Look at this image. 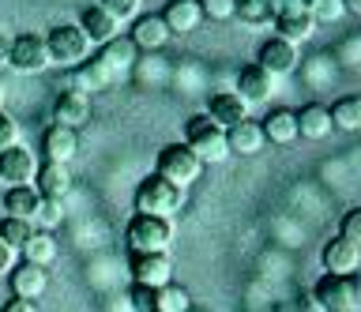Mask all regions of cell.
<instances>
[{
	"instance_id": "obj_1",
	"label": "cell",
	"mask_w": 361,
	"mask_h": 312,
	"mask_svg": "<svg viewBox=\"0 0 361 312\" xmlns=\"http://www.w3.org/2000/svg\"><path fill=\"white\" fill-rule=\"evenodd\" d=\"M185 147L196 154L200 162H222L230 158V147H226V128H219L207 113H196L185 120Z\"/></svg>"
},
{
	"instance_id": "obj_2",
	"label": "cell",
	"mask_w": 361,
	"mask_h": 312,
	"mask_svg": "<svg viewBox=\"0 0 361 312\" xmlns=\"http://www.w3.org/2000/svg\"><path fill=\"white\" fill-rule=\"evenodd\" d=\"M180 207V188H173L166 177H143L135 188V215H151V218H169Z\"/></svg>"
},
{
	"instance_id": "obj_3",
	"label": "cell",
	"mask_w": 361,
	"mask_h": 312,
	"mask_svg": "<svg viewBox=\"0 0 361 312\" xmlns=\"http://www.w3.org/2000/svg\"><path fill=\"white\" fill-rule=\"evenodd\" d=\"M45 49H49V61L61 64V68H79L83 61H90V42L79 30V23H61L45 35Z\"/></svg>"
},
{
	"instance_id": "obj_4",
	"label": "cell",
	"mask_w": 361,
	"mask_h": 312,
	"mask_svg": "<svg viewBox=\"0 0 361 312\" xmlns=\"http://www.w3.org/2000/svg\"><path fill=\"white\" fill-rule=\"evenodd\" d=\"M158 177H166L173 188H188L203 177V162L180 143H169V147L158 151Z\"/></svg>"
},
{
	"instance_id": "obj_5",
	"label": "cell",
	"mask_w": 361,
	"mask_h": 312,
	"mask_svg": "<svg viewBox=\"0 0 361 312\" xmlns=\"http://www.w3.org/2000/svg\"><path fill=\"white\" fill-rule=\"evenodd\" d=\"M169 244H173V226H169V218L135 215V218L128 222V249H132V256L166 252Z\"/></svg>"
},
{
	"instance_id": "obj_6",
	"label": "cell",
	"mask_w": 361,
	"mask_h": 312,
	"mask_svg": "<svg viewBox=\"0 0 361 312\" xmlns=\"http://www.w3.org/2000/svg\"><path fill=\"white\" fill-rule=\"evenodd\" d=\"M8 64L16 72H42L49 68V49H45V35H19L8 42Z\"/></svg>"
},
{
	"instance_id": "obj_7",
	"label": "cell",
	"mask_w": 361,
	"mask_h": 312,
	"mask_svg": "<svg viewBox=\"0 0 361 312\" xmlns=\"http://www.w3.org/2000/svg\"><path fill=\"white\" fill-rule=\"evenodd\" d=\"M132 278L135 286H147V289H162L173 282V260L166 252H143V256H132Z\"/></svg>"
},
{
	"instance_id": "obj_8",
	"label": "cell",
	"mask_w": 361,
	"mask_h": 312,
	"mask_svg": "<svg viewBox=\"0 0 361 312\" xmlns=\"http://www.w3.org/2000/svg\"><path fill=\"white\" fill-rule=\"evenodd\" d=\"M38 166H42V162L34 158V151H27V147H8V151H0V181H8V188L34 185Z\"/></svg>"
},
{
	"instance_id": "obj_9",
	"label": "cell",
	"mask_w": 361,
	"mask_h": 312,
	"mask_svg": "<svg viewBox=\"0 0 361 312\" xmlns=\"http://www.w3.org/2000/svg\"><path fill=\"white\" fill-rule=\"evenodd\" d=\"M320 260H324V275H335V278H350L354 271H361V249H354V244L343 241V237L327 241Z\"/></svg>"
},
{
	"instance_id": "obj_10",
	"label": "cell",
	"mask_w": 361,
	"mask_h": 312,
	"mask_svg": "<svg viewBox=\"0 0 361 312\" xmlns=\"http://www.w3.org/2000/svg\"><path fill=\"white\" fill-rule=\"evenodd\" d=\"M34 192H38L45 204H61V199L72 192V173H68V166L42 162L38 177H34Z\"/></svg>"
},
{
	"instance_id": "obj_11",
	"label": "cell",
	"mask_w": 361,
	"mask_h": 312,
	"mask_svg": "<svg viewBox=\"0 0 361 312\" xmlns=\"http://www.w3.org/2000/svg\"><path fill=\"white\" fill-rule=\"evenodd\" d=\"M298 46H290V42L282 38H267L264 46H259V68H264L267 75H290L293 68H298Z\"/></svg>"
},
{
	"instance_id": "obj_12",
	"label": "cell",
	"mask_w": 361,
	"mask_h": 312,
	"mask_svg": "<svg viewBox=\"0 0 361 312\" xmlns=\"http://www.w3.org/2000/svg\"><path fill=\"white\" fill-rule=\"evenodd\" d=\"M207 117L219 128H233V125H241V120H248V102L237 91H219V94H211V102H207Z\"/></svg>"
},
{
	"instance_id": "obj_13",
	"label": "cell",
	"mask_w": 361,
	"mask_h": 312,
	"mask_svg": "<svg viewBox=\"0 0 361 312\" xmlns=\"http://www.w3.org/2000/svg\"><path fill=\"white\" fill-rule=\"evenodd\" d=\"M135 53H140V49H135L128 38H113V42L102 46V53H98L94 61L109 72V80H121V75H128L135 68Z\"/></svg>"
},
{
	"instance_id": "obj_14",
	"label": "cell",
	"mask_w": 361,
	"mask_h": 312,
	"mask_svg": "<svg viewBox=\"0 0 361 312\" xmlns=\"http://www.w3.org/2000/svg\"><path fill=\"white\" fill-rule=\"evenodd\" d=\"M8 282H11V294L16 297L38 301L45 289H49V271H45V267H34V263H23V267H11Z\"/></svg>"
},
{
	"instance_id": "obj_15",
	"label": "cell",
	"mask_w": 361,
	"mask_h": 312,
	"mask_svg": "<svg viewBox=\"0 0 361 312\" xmlns=\"http://www.w3.org/2000/svg\"><path fill=\"white\" fill-rule=\"evenodd\" d=\"M79 30L87 35V42H98V46H106V42L121 38V23L113 19L102 4H90L83 15H79Z\"/></svg>"
},
{
	"instance_id": "obj_16",
	"label": "cell",
	"mask_w": 361,
	"mask_h": 312,
	"mask_svg": "<svg viewBox=\"0 0 361 312\" xmlns=\"http://www.w3.org/2000/svg\"><path fill=\"white\" fill-rule=\"evenodd\" d=\"M75 151H79V136H75L72 128H61V125L45 128V136H42V154H45V162L68 166V162L75 158Z\"/></svg>"
},
{
	"instance_id": "obj_17",
	"label": "cell",
	"mask_w": 361,
	"mask_h": 312,
	"mask_svg": "<svg viewBox=\"0 0 361 312\" xmlns=\"http://www.w3.org/2000/svg\"><path fill=\"white\" fill-rule=\"evenodd\" d=\"M312 297L320 301L324 312H354L350 308V282L346 278H335V275H320L312 286Z\"/></svg>"
},
{
	"instance_id": "obj_18",
	"label": "cell",
	"mask_w": 361,
	"mask_h": 312,
	"mask_svg": "<svg viewBox=\"0 0 361 312\" xmlns=\"http://www.w3.org/2000/svg\"><path fill=\"white\" fill-rule=\"evenodd\" d=\"M226 147H230V154H245V158H252V154H259L267 147L264 128H259L256 120H241V125L226 128Z\"/></svg>"
},
{
	"instance_id": "obj_19",
	"label": "cell",
	"mask_w": 361,
	"mask_h": 312,
	"mask_svg": "<svg viewBox=\"0 0 361 312\" xmlns=\"http://www.w3.org/2000/svg\"><path fill=\"white\" fill-rule=\"evenodd\" d=\"M271 91H275V75H267L259 64L241 68V75H237V94H241L248 106H252V102H267Z\"/></svg>"
},
{
	"instance_id": "obj_20",
	"label": "cell",
	"mask_w": 361,
	"mask_h": 312,
	"mask_svg": "<svg viewBox=\"0 0 361 312\" xmlns=\"http://www.w3.org/2000/svg\"><path fill=\"white\" fill-rule=\"evenodd\" d=\"M162 23H166L169 35H192V30L203 23L200 0H173V4L162 12Z\"/></svg>"
},
{
	"instance_id": "obj_21",
	"label": "cell",
	"mask_w": 361,
	"mask_h": 312,
	"mask_svg": "<svg viewBox=\"0 0 361 312\" xmlns=\"http://www.w3.org/2000/svg\"><path fill=\"white\" fill-rule=\"evenodd\" d=\"M53 117H56V125L61 128H79V125H87L90 120V98L87 94H56V102H53Z\"/></svg>"
},
{
	"instance_id": "obj_22",
	"label": "cell",
	"mask_w": 361,
	"mask_h": 312,
	"mask_svg": "<svg viewBox=\"0 0 361 312\" xmlns=\"http://www.w3.org/2000/svg\"><path fill=\"white\" fill-rule=\"evenodd\" d=\"M42 207V196L34 192V185H16L4 192V218H23V222H34Z\"/></svg>"
},
{
	"instance_id": "obj_23",
	"label": "cell",
	"mask_w": 361,
	"mask_h": 312,
	"mask_svg": "<svg viewBox=\"0 0 361 312\" xmlns=\"http://www.w3.org/2000/svg\"><path fill=\"white\" fill-rule=\"evenodd\" d=\"M259 128H264V139L279 143V147H290V143L298 139V113H293V109H271Z\"/></svg>"
},
{
	"instance_id": "obj_24",
	"label": "cell",
	"mask_w": 361,
	"mask_h": 312,
	"mask_svg": "<svg viewBox=\"0 0 361 312\" xmlns=\"http://www.w3.org/2000/svg\"><path fill=\"white\" fill-rule=\"evenodd\" d=\"M173 38L166 30V23H162V15H143V19H135V27H132V46L135 49H162L166 42Z\"/></svg>"
},
{
	"instance_id": "obj_25",
	"label": "cell",
	"mask_w": 361,
	"mask_h": 312,
	"mask_svg": "<svg viewBox=\"0 0 361 312\" xmlns=\"http://www.w3.org/2000/svg\"><path fill=\"white\" fill-rule=\"evenodd\" d=\"M327 132H331V113H327V106H305L298 113V136L301 139H324Z\"/></svg>"
},
{
	"instance_id": "obj_26",
	"label": "cell",
	"mask_w": 361,
	"mask_h": 312,
	"mask_svg": "<svg viewBox=\"0 0 361 312\" xmlns=\"http://www.w3.org/2000/svg\"><path fill=\"white\" fill-rule=\"evenodd\" d=\"M19 252H23V260H27V263L45 267V271H49V263L56 260V241H53L49 230H34V237L23 244Z\"/></svg>"
},
{
	"instance_id": "obj_27",
	"label": "cell",
	"mask_w": 361,
	"mask_h": 312,
	"mask_svg": "<svg viewBox=\"0 0 361 312\" xmlns=\"http://www.w3.org/2000/svg\"><path fill=\"white\" fill-rule=\"evenodd\" d=\"M312 35H316V19L312 15H279L275 19V38L290 42V46L309 42Z\"/></svg>"
},
{
	"instance_id": "obj_28",
	"label": "cell",
	"mask_w": 361,
	"mask_h": 312,
	"mask_svg": "<svg viewBox=\"0 0 361 312\" xmlns=\"http://www.w3.org/2000/svg\"><path fill=\"white\" fill-rule=\"evenodd\" d=\"M327 113H331V128L361 132V94H350V98H343V102H335Z\"/></svg>"
},
{
	"instance_id": "obj_29",
	"label": "cell",
	"mask_w": 361,
	"mask_h": 312,
	"mask_svg": "<svg viewBox=\"0 0 361 312\" xmlns=\"http://www.w3.org/2000/svg\"><path fill=\"white\" fill-rule=\"evenodd\" d=\"M192 308V297H188V289L185 286H162V289H154V312H188Z\"/></svg>"
},
{
	"instance_id": "obj_30",
	"label": "cell",
	"mask_w": 361,
	"mask_h": 312,
	"mask_svg": "<svg viewBox=\"0 0 361 312\" xmlns=\"http://www.w3.org/2000/svg\"><path fill=\"white\" fill-rule=\"evenodd\" d=\"M30 237H34L30 222H23V218H4V222H0V241H4L11 252H19Z\"/></svg>"
},
{
	"instance_id": "obj_31",
	"label": "cell",
	"mask_w": 361,
	"mask_h": 312,
	"mask_svg": "<svg viewBox=\"0 0 361 312\" xmlns=\"http://www.w3.org/2000/svg\"><path fill=\"white\" fill-rule=\"evenodd\" d=\"M233 15H241L245 23H267L271 0H233Z\"/></svg>"
},
{
	"instance_id": "obj_32",
	"label": "cell",
	"mask_w": 361,
	"mask_h": 312,
	"mask_svg": "<svg viewBox=\"0 0 361 312\" xmlns=\"http://www.w3.org/2000/svg\"><path fill=\"white\" fill-rule=\"evenodd\" d=\"M200 12L203 19H211V23H230L233 15V0H200Z\"/></svg>"
},
{
	"instance_id": "obj_33",
	"label": "cell",
	"mask_w": 361,
	"mask_h": 312,
	"mask_svg": "<svg viewBox=\"0 0 361 312\" xmlns=\"http://www.w3.org/2000/svg\"><path fill=\"white\" fill-rule=\"evenodd\" d=\"M275 312H324V308L312 294H298V297H282L275 305Z\"/></svg>"
},
{
	"instance_id": "obj_34",
	"label": "cell",
	"mask_w": 361,
	"mask_h": 312,
	"mask_svg": "<svg viewBox=\"0 0 361 312\" xmlns=\"http://www.w3.org/2000/svg\"><path fill=\"white\" fill-rule=\"evenodd\" d=\"M316 0H271V19L279 15H309Z\"/></svg>"
},
{
	"instance_id": "obj_35",
	"label": "cell",
	"mask_w": 361,
	"mask_h": 312,
	"mask_svg": "<svg viewBox=\"0 0 361 312\" xmlns=\"http://www.w3.org/2000/svg\"><path fill=\"white\" fill-rule=\"evenodd\" d=\"M102 8H106L117 23H128V19H135V12H140V0H102Z\"/></svg>"
},
{
	"instance_id": "obj_36",
	"label": "cell",
	"mask_w": 361,
	"mask_h": 312,
	"mask_svg": "<svg viewBox=\"0 0 361 312\" xmlns=\"http://www.w3.org/2000/svg\"><path fill=\"white\" fill-rule=\"evenodd\" d=\"M338 237L350 241L354 249H361V207H354L350 215L343 218V226H338Z\"/></svg>"
},
{
	"instance_id": "obj_37",
	"label": "cell",
	"mask_w": 361,
	"mask_h": 312,
	"mask_svg": "<svg viewBox=\"0 0 361 312\" xmlns=\"http://www.w3.org/2000/svg\"><path fill=\"white\" fill-rule=\"evenodd\" d=\"M343 12H346V8H343V0H316L309 15L316 19V23H331V19H338Z\"/></svg>"
},
{
	"instance_id": "obj_38",
	"label": "cell",
	"mask_w": 361,
	"mask_h": 312,
	"mask_svg": "<svg viewBox=\"0 0 361 312\" xmlns=\"http://www.w3.org/2000/svg\"><path fill=\"white\" fill-rule=\"evenodd\" d=\"M8 147H19V125L0 113V151H8Z\"/></svg>"
},
{
	"instance_id": "obj_39",
	"label": "cell",
	"mask_w": 361,
	"mask_h": 312,
	"mask_svg": "<svg viewBox=\"0 0 361 312\" xmlns=\"http://www.w3.org/2000/svg\"><path fill=\"white\" fill-rule=\"evenodd\" d=\"M346 282H350V308L361 312V271H354V275L346 278Z\"/></svg>"
},
{
	"instance_id": "obj_40",
	"label": "cell",
	"mask_w": 361,
	"mask_h": 312,
	"mask_svg": "<svg viewBox=\"0 0 361 312\" xmlns=\"http://www.w3.org/2000/svg\"><path fill=\"white\" fill-rule=\"evenodd\" d=\"M4 312H38V301H23V297H11Z\"/></svg>"
},
{
	"instance_id": "obj_41",
	"label": "cell",
	"mask_w": 361,
	"mask_h": 312,
	"mask_svg": "<svg viewBox=\"0 0 361 312\" xmlns=\"http://www.w3.org/2000/svg\"><path fill=\"white\" fill-rule=\"evenodd\" d=\"M11 267H16V252L0 241V275H11Z\"/></svg>"
},
{
	"instance_id": "obj_42",
	"label": "cell",
	"mask_w": 361,
	"mask_h": 312,
	"mask_svg": "<svg viewBox=\"0 0 361 312\" xmlns=\"http://www.w3.org/2000/svg\"><path fill=\"white\" fill-rule=\"evenodd\" d=\"M343 8L350 15H361V0H343Z\"/></svg>"
},
{
	"instance_id": "obj_43",
	"label": "cell",
	"mask_w": 361,
	"mask_h": 312,
	"mask_svg": "<svg viewBox=\"0 0 361 312\" xmlns=\"http://www.w3.org/2000/svg\"><path fill=\"white\" fill-rule=\"evenodd\" d=\"M8 61V42H4V35H0V64Z\"/></svg>"
},
{
	"instance_id": "obj_44",
	"label": "cell",
	"mask_w": 361,
	"mask_h": 312,
	"mask_svg": "<svg viewBox=\"0 0 361 312\" xmlns=\"http://www.w3.org/2000/svg\"><path fill=\"white\" fill-rule=\"evenodd\" d=\"M0 106H4V83H0Z\"/></svg>"
},
{
	"instance_id": "obj_45",
	"label": "cell",
	"mask_w": 361,
	"mask_h": 312,
	"mask_svg": "<svg viewBox=\"0 0 361 312\" xmlns=\"http://www.w3.org/2000/svg\"><path fill=\"white\" fill-rule=\"evenodd\" d=\"M188 312H203V308H196V305H192V308H188Z\"/></svg>"
}]
</instances>
